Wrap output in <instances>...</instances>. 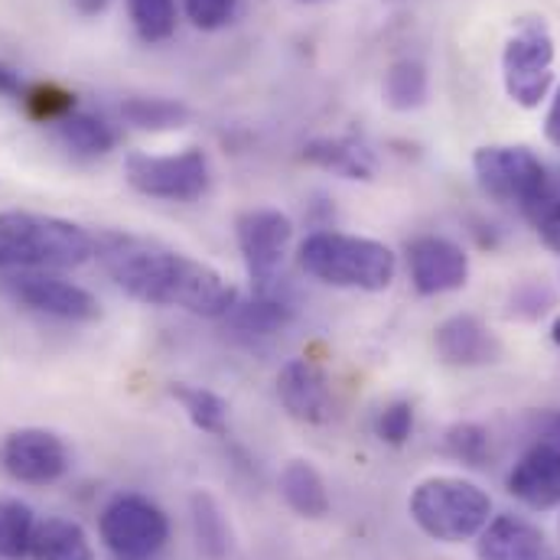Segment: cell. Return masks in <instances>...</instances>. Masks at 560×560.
Listing matches in <instances>:
<instances>
[{
    "label": "cell",
    "instance_id": "836d02e7",
    "mask_svg": "<svg viewBox=\"0 0 560 560\" xmlns=\"http://www.w3.org/2000/svg\"><path fill=\"white\" fill-rule=\"evenodd\" d=\"M528 427H532L535 443H548V446L560 450V411H541L528 420Z\"/></svg>",
    "mask_w": 560,
    "mask_h": 560
},
{
    "label": "cell",
    "instance_id": "d590c367",
    "mask_svg": "<svg viewBox=\"0 0 560 560\" xmlns=\"http://www.w3.org/2000/svg\"><path fill=\"white\" fill-rule=\"evenodd\" d=\"M545 138L560 150V89L555 102H551V108H548V118H545Z\"/></svg>",
    "mask_w": 560,
    "mask_h": 560
},
{
    "label": "cell",
    "instance_id": "ac0fdd59",
    "mask_svg": "<svg viewBox=\"0 0 560 560\" xmlns=\"http://www.w3.org/2000/svg\"><path fill=\"white\" fill-rule=\"evenodd\" d=\"M189 518H192V538L202 560H238V541H235L232 522L212 492L196 489L189 495Z\"/></svg>",
    "mask_w": 560,
    "mask_h": 560
},
{
    "label": "cell",
    "instance_id": "ba28073f",
    "mask_svg": "<svg viewBox=\"0 0 560 560\" xmlns=\"http://www.w3.org/2000/svg\"><path fill=\"white\" fill-rule=\"evenodd\" d=\"M125 179L140 196L192 202V199L206 196V189H209V156L196 147H189L183 153H166V156L128 153Z\"/></svg>",
    "mask_w": 560,
    "mask_h": 560
},
{
    "label": "cell",
    "instance_id": "9a60e30c",
    "mask_svg": "<svg viewBox=\"0 0 560 560\" xmlns=\"http://www.w3.org/2000/svg\"><path fill=\"white\" fill-rule=\"evenodd\" d=\"M509 492L532 512L560 509V450L532 443L509 472Z\"/></svg>",
    "mask_w": 560,
    "mask_h": 560
},
{
    "label": "cell",
    "instance_id": "ffe728a7",
    "mask_svg": "<svg viewBox=\"0 0 560 560\" xmlns=\"http://www.w3.org/2000/svg\"><path fill=\"white\" fill-rule=\"evenodd\" d=\"M33 560H95L85 528L72 518H46L33 528Z\"/></svg>",
    "mask_w": 560,
    "mask_h": 560
},
{
    "label": "cell",
    "instance_id": "9c48e42d",
    "mask_svg": "<svg viewBox=\"0 0 560 560\" xmlns=\"http://www.w3.org/2000/svg\"><path fill=\"white\" fill-rule=\"evenodd\" d=\"M0 290L33 313L66 323H92L102 316V303L92 290L59 278L56 271H10L0 278Z\"/></svg>",
    "mask_w": 560,
    "mask_h": 560
},
{
    "label": "cell",
    "instance_id": "8fae6325",
    "mask_svg": "<svg viewBox=\"0 0 560 560\" xmlns=\"http://www.w3.org/2000/svg\"><path fill=\"white\" fill-rule=\"evenodd\" d=\"M69 446L46 427H20L0 443V466L23 486H52L69 472Z\"/></svg>",
    "mask_w": 560,
    "mask_h": 560
},
{
    "label": "cell",
    "instance_id": "f35d334b",
    "mask_svg": "<svg viewBox=\"0 0 560 560\" xmlns=\"http://www.w3.org/2000/svg\"><path fill=\"white\" fill-rule=\"evenodd\" d=\"M300 3H319V0H300Z\"/></svg>",
    "mask_w": 560,
    "mask_h": 560
},
{
    "label": "cell",
    "instance_id": "4fadbf2b",
    "mask_svg": "<svg viewBox=\"0 0 560 560\" xmlns=\"http://www.w3.org/2000/svg\"><path fill=\"white\" fill-rule=\"evenodd\" d=\"M436 355L453 369H482L502 359L499 336L472 313H456L443 319L433 332Z\"/></svg>",
    "mask_w": 560,
    "mask_h": 560
},
{
    "label": "cell",
    "instance_id": "603a6c76",
    "mask_svg": "<svg viewBox=\"0 0 560 560\" xmlns=\"http://www.w3.org/2000/svg\"><path fill=\"white\" fill-rule=\"evenodd\" d=\"M430 92V79H427V66L418 59H398L388 66L385 72V105L392 112H418L420 105L427 102Z\"/></svg>",
    "mask_w": 560,
    "mask_h": 560
},
{
    "label": "cell",
    "instance_id": "f546056e",
    "mask_svg": "<svg viewBox=\"0 0 560 560\" xmlns=\"http://www.w3.org/2000/svg\"><path fill=\"white\" fill-rule=\"evenodd\" d=\"M525 219L535 225L538 238H541L551 252H558L560 255V179L551 176L545 196L525 212Z\"/></svg>",
    "mask_w": 560,
    "mask_h": 560
},
{
    "label": "cell",
    "instance_id": "7a4b0ae2",
    "mask_svg": "<svg viewBox=\"0 0 560 560\" xmlns=\"http://www.w3.org/2000/svg\"><path fill=\"white\" fill-rule=\"evenodd\" d=\"M95 258V238L59 215L0 212V271H69Z\"/></svg>",
    "mask_w": 560,
    "mask_h": 560
},
{
    "label": "cell",
    "instance_id": "d4e9b609",
    "mask_svg": "<svg viewBox=\"0 0 560 560\" xmlns=\"http://www.w3.org/2000/svg\"><path fill=\"white\" fill-rule=\"evenodd\" d=\"M232 326L242 329V332H252V336H275L283 326H290L293 319V306L283 303L271 293H255V300L248 303H235L232 313H229Z\"/></svg>",
    "mask_w": 560,
    "mask_h": 560
},
{
    "label": "cell",
    "instance_id": "e575fe53",
    "mask_svg": "<svg viewBox=\"0 0 560 560\" xmlns=\"http://www.w3.org/2000/svg\"><path fill=\"white\" fill-rule=\"evenodd\" d=\"M26 89H30V85L23 82V75H20L13 66L0 62V95H3V98H13V102H23Z\"/></svg>",
    "mask_w": 560,
    "mask_h": 560
},
{
    "label": "cell",
    "instance_id": "8d00e7d4",
    "mask_svg": "<svg viewBox=\"0 0 560 560\" xmlns=\"http://www.w3.org/2000/svg\"><path fill=\"white\" fill-rule=\"evenodd\" d=\"M75 3V10L82 13V16H98V13H105V7H108V0H72Z\"/></svg>",
    "mask_w": 560,
    "mask_h": 560
},
{
    "label": "cell",
    "instance_id": "ab89813d",
    "mask_svg": "<svg viewBox=\"0 0 560 560\" xmlns=\"http://www.w3.org/2000/svg\"><path fill=\"white\" fill-rule=\"evenodd\" d=\"M558 560H560V558H558Z\"/></svg>",
    "mask_w": 560,
    "mask_h": 560
},
{
    "label": "cell",
    "instance_id": "7402d4cb",
    "mask_svg": "<svg viewBox=\"0 0 560 560\" xmlns=\"http://www.w3.org/2000/svg\"><path fill=\"white\" fill-rule=\"evenodd\" d=\"M166 392L186 411V418L196 430L212 433V436L229 433V401L222 395H215L209 388H199V385H186V382H173Z\"/></svg>",
    "mask_w": 560,
    "mask_h": 560
},
{
    "label": "cell",
    "instance_id": "f1b7e54d",
    "mask_svg": "<svg viewBox=\"0 0 560 560\" xmlns=\"http://www.w3.org/2000/svg\"><path fill=\"white\" fill-rule=\"evenodd\" d=\"M23 108L33 121H43V125H56L62 121L66 115L75 112V95L66 92L62 85H52V82H39V85H30L26 95H23Z\"/></svg>",
    "mask_w": 560,
    "mask_h": 560
},
{
    "label": "cell",
    "instance_id": "74e56055",
    "mask_svg": "<svg viewBox=\"0 0 560 560\" xmlns=\"http://www.w3.org/2000/svg\"><path fill=\"white\" fill-rule=\"evenodd\" d=\"M551 339H555V342L560 346V316L555 319V323H551Z\"/></svg>",
    "mask_w": 560,
    "mask_h": 560
},
{
    "label": "cell",
    "instance_id": "6da1fadb",
    "mask_svg": "<svg viewBox=\"0 0 560 560\" xmlns=\"http://www.w3.org/2000/svg\"><path fill=\"white\" fill-rule=\"evenodd\" d=\"M95 258L128 296L147 306H176L196 316H229L238 293L212 265L176 252L156 238L131 232H102Z\"/></svg>",
    "mask_w": 560,
    "mask_h": 560
},
{
    "label": "cell",
    "instance_id": "1f68e13d",
    "mask_svg": "<svg viewBox=\"0 0 560 560\" xmlns=\"http://www.w3.org/2000/svg\"><path fill=\"white\" fill-rule=\"evenodd\" d=\"M551 306H555V293L548 290V283H538V280L522 283L509 296V313L518 319H541Z\"/></svg>",
    "mask_w": 560,
    "mask_h": 560
},
{
    "label": "cell",
    "instance_id": "d6a6232c",
    "mask_svg": "<svg viewBox=\"0 0 560 560\" xmlns=\"http://www.w3.org/2000/svg\"><path fill=\"white\" fill-rule=\"evenodd\" d=\"M186 16L196 30H222L232 23L238 0H183Z\"/></svg>",
    "mask_w": 560,
    "mask_h": 560
},
{
    "label": "cell",
    "instance_id": "3957f363",
    "mask_svg": "<svg viewBox=\"0 0 560 560\" xmlns=\"http://www.w3.org/2000/svg\"><path fill=\"white\" fill-rule=\"evenodd\" d=\"M296 258L310 278L342 290L378 293L388 290L398 275V258L388 245L342 232L306 235L296 248Z\"/></svg>",
    "mask_w": 560,
    "mask_h": 560
},
{
    "label": "cell",
    "instance_id": "277c9868",
    "mask_svg": "<svg viewBox=\"0 0 560 560\" xmlns=\"http://www.w3.org/2000/svg\"><path fill=\"white\" fill-rule=\"evenodd\" d=\"M408 512L427 538L443 545H463L486 528L492 515V499L469 479L430 476L415 486Z\"/></svg>",
    "mask_w": 560,
    "mask_h": 560
},
{
    "label": "cell",
    "instance_id": "52a82bcc",
    "mask_svg": "<svg viewBox=\"0 0 560 560\" xmlns=\"http://www.w3.org/2000/svg\"><path fill=\"white\" fill-rule=\"evenodd\" d=\"M98 532L105 548L118 560H150L170 541V518L147 495L125 492L105 505Z\"/></svg>",
    "mask_w": 560,
    "mask_h": 560
},
{
    "label": "cell",
    "instance_id": "2e32d148",
    "mask_svg": "<svg viewBox=\"0 0 560 560\" xmlns=\"http://www.w3.org/2000/svg\"><path fill=\"white\" fill-rule=\"evenodd\" d=\"M476 558L479 560H545L548 538L545 532L522 518V515H495L476 535Z\"/></svg>",
    "mask_w": 560,
    "mask_h": 560
},
{
    "label": "cell",
    "instance_id": "83f0119b",
    "mask_svg": "<svg viewBox=\"0 0 560 560\" xmlns=\"http://www.w3.org/2000/svg\"><path fill=\"white\" fill-rule=\"evenodd\" d=\"M128 13L143 43H166L176 33V0H128Z\"/></svg>",
    "mask_w": 560,
    "mask_h": 560
},
{
    "label": "cell",
    "instance_id": "5bb4252c",
    "mask_svg": "<svg viewBox=\"0 0 560 560\" xmlns=\"http://www.w3.org/2000/svg\"><path fill=\"white\" fill-rule=\"evenodd\" d=\"M278 398L283 411L300 423L332 420V388L313 359H290L278 372Z\"/></svg>",
    "mask_w": 560,
    "mask_h": 560
},
{
    "label": "cell",
    "instance_id": "484cf974",
    "mask_svg": "<svg viewBox=\"0 0 560 560\" xmlns=\"http://www.w3.org/2000/svg\"><path fill=\"white\" fill-rule=\"evenodd\" d=\"M33 509L13 495H0V560H26L33 545Z\"/></svg>",
    "mask_w": 560,
    "mask_h": 560
},
{
    "label": "cell",
    "instance_id": "4dcf8cb0",
    "mask_svg": "<svg viewBox=\"0 0 560 560\" xmlns=\"http://www.w3.org/2000/svg\"><path fill=\"white\" fill-rule=\"evenodd\" d=\"M415 433V405L411 401H392L375 418V436L388 446H405Z\"/></svg>",
    "mask_w": 560,
    "mask_h": 560
},
{
    "label": "cell",
    "instance_id": "7c38bea8",
    "mask_svg": "<svg viewBox=\"0 0 560 560\" xmlns=\"http://www.w3.org/2000/svg\"><path fill=\"white\" fill-rule=\"evenodd\" d=\"M408 268L420 296H440L466 287L469 255L443 235H420L408 245Z\"/></svg>",
    "mask_w": 560,
    "mask_h": 560
},
{
    "label": "cell",
    "instance_id": "4316f807",
    "mask_svg": "<svg viewBox=\"0 0 560 560\" xmlns=\"http://www.w3.org/2000/svg\"><path fill=\"white\" fill-rule=\"evenodd\" d=\"M443 453L463 466H486L489 456H492V436L482 423H472V420H459L453 427H446L443 433Z\"/></svg>",
    "mask_w": 560,
    "mask_h": 560
},
{
    "label": "cell",
    "instance_id": "cb8c5ba5",
    "mask_svg": "<svg viewBox=\"0 0 560 560\" xmlns=\"http://www.w3.org/2000/svg\"><path fill=\"white\" fill-rule=\"evenodd\" d=\"M121 121L131 125L135 131H179L189 125V108L173 98H128L121 105Z\"/></svg>",
    "mask_w": 560,
    "mask_h": 560
},
{
    "label": "cell",
    "instance_id": "5b68a950",
    "mask_svg": "<svg viewBox=\"0 0 560 560\" xmlns=\"http://www.w3.org/2000/svg\"><path fill=\"white\" fill-rule=\"evenodd\" d=\"M502 82L518 108H538L555 85V36L545 16H525L502 49Z\"/></svg>",
    "mask_w": 560,
    "mask_h": 560
},
{
    "label": "cell",
    "instance_id": "30bf717a",
    "mask_svg": "<svg viewBox=\"0 0 560 560\" xmlns=\"http://www.w3.org/2000/svg\"><path fill=\"white\" fill-rule=\"evenodd\" d=\"M235 238L255 293H268L283 268L293 222L280 209H248L235 219Z\"/></svg>",
    "mask_w": 560,
    "mask_h": 560
},
{
    "label": "cell",
    "instance_id": "e0dca14e",
    "mask_svg": "<svg viewBox=\"0 0 560 560\" xmlns=\"http://www.w3.org/2000/svg\"><path fill=\"white\" fill-rule=\"evenodd\" d=\"M303 160L336 173L342 179H372L378 173V156L375 150L355 135H342V138H316L303 147Z\"/></svg>",
    "mask_w": 560,
    "mask_h": 560
},
{
    "label": "cell",
    "instance_id": "8992f818",
    "mask_svg": "<svg viewBox=\"0 0 560 560\" xmlns=\"http://www.w3.org/2000/svg\"><path fill=\"white\" fill-rule=\"evenodd\" d=\"M472 173L479 189L502 202L528 212L548 189L551 173L538 160L535 150L528 147H512V143H489L472 153Z\"/></svg>",
    "mask_w": 560,
    "mask_h": 560
},
{
    "label": "cell",
    "instance_id": "44dd1931",
    "mask_svg": "<svg viewBox=\"0 0 560 560\" xmlns=\"http://www.w3.org/2000/svg\"><path fill=\"white\" fill-rule=\"evenodd\" d=\"M56 135L59 140L79 153V156H105L118 147V128L105 118V115H95V112H72L66 115L62 121H56Z\"/></svg>",
    "mask_w": 560,
    "mask_h": 560
},
{
    "label": "cell",
    "instance_id": "d6986e66",
    "mask_svg": "<svg viewBox=\"0 0 560 560\" xmlns=\"http://www.w3.org/2000/svg\"><path fill=\"white\" fill-rule=\"evenodd\" d=\"M280 499L287 502L290 512H296L300 518L319 522L329 515L332 502H329V489L323 472L310 463V459H290L280 469Z\"/></svg>",
    "mask_w": 560,
    "mask_h": 560
}]
</instances>
